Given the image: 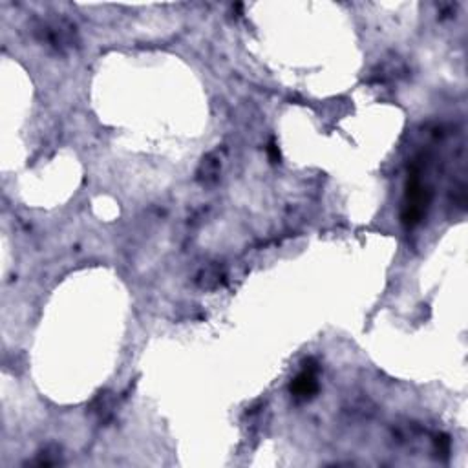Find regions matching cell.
<instances>
[{
    "mask_svg": "<svg viewBox=\"0 0 468 468\" xmlns=\"http://www.w3.org/2000/svg\"><path fill=\"white\" fill-rule=\"evenodd\" d=\"M317 390H318L317 370H315L313 366L305 368L300 375L293 380V385H291L293 395H295V397H298V399L311 397L313 393H317Z\"/></svg>",
    "mask_w": 468,
    "mask_h": 468,
    "instance_id": "1",
    "label": "cell"
}]
</instances>
